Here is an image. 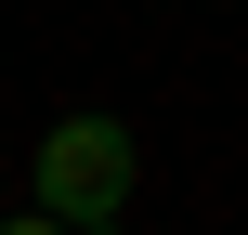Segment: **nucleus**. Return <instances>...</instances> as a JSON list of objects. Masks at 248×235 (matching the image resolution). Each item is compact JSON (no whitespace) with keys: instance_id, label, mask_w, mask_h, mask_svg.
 I'll return each mask as SVG.
<instances>
[{"instance_id":"obj_1","label":"nucleus","mask_w":248,"mask_h":235,"mask_svg":"<svg viewBox=\"0 0 248 235\" xmlns=\"http://www.w3.org/2000/svg\"><path fill=\"white\" fill-rule=\"evenodd\" d=\"M131 183H144V144L118 118H52L39 131V209L52 222H118Z\"/></svg>"},{"instance_id":"obj_2","label":"nucleus","mask_w":248,"mask_h":235,"mask_svg":"<svg viewBox=\"0 0 248 235\" xmlns=\"http://www.w3.org/2000/svg\"><path fill=\"white\" fill-rule=\"evenodd\" d=\"M0 235H118V222H52V209H39V222H0Z\"/></svg>"}]
</instances>
